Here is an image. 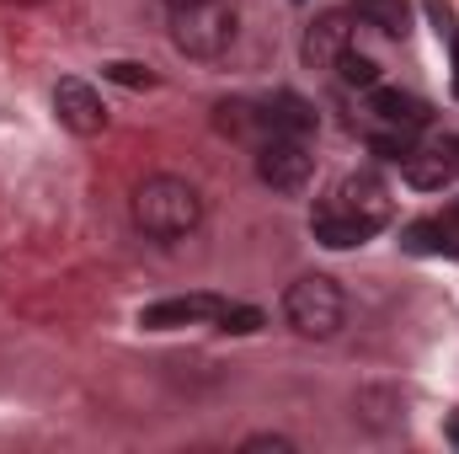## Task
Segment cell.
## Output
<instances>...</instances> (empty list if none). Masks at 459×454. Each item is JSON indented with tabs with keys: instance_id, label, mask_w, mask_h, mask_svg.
<instances>
[{
	"instance_id": "6da1fadb",
	"label": "cell",
	"mask_w": 459,
	"mask_h": 454,
	"mask_svg": "<svg viewBox=\"0 0 459 454\" xmlns=\"http://www.w3.org/2000/svg\"><path fill=\"white\" fill-rule=\"evenodd\" d=\"M134 225L150 240H177L204 225V193L187 177H144L134 188Z\"/></svg>"
},
{
	"instance_id": "7a4b0ae2",
	"label": "cell",
	"mask_w": 459,
	"mask_h": 454,
	"mask_svg": "<svg viewBox=\"0 0 459 454\" xmlns=\"http://www.w3.org/2000/svg\"><path fill=\"white\" fill-rule=\"evenodd\" d=\"M171 43L187 59H220L230 43H235V5L230 0L171 5Z\"/></svg>"
},
{
	"instance_id": "3957f363",
	"label": "cell",
	"mask_w": 459,
	"mask_h": 454,
	"mask_svg": "<svg viewBox=\"0 0 459 454\" xmlns=\"http://www.w3.org/2000/svg\"><path fill=\"white\" fill-rule=\"evenodd\" d=\"M283 316H289V327L299 337H337V327H342V316H347V300L326 273H305L299 284H289Z\"/></svg>"
},
{
	"instance_id": "277c9868",
	"label": "cell",
	"mask_w": 459,
	"mask_h": 454,
	"mask_svg": "<svg viewBox=\"0 0 459 454\" xmlns=\"http://www.w3.org/2000/svg\"><path fill=\"white\" fill-rule=\"evenodd\" d=\"M256 177H262L273 193L294 198V193L310 188V177H316V155L305 150V139H283V134H273V139L256 150Z\"/></svg>"
},
{
	"instance_id": "5b68a950",
	"label": "cell",
	"mask_w": 459,
	"mask_h": 454,
	"mask_svg": "<svg viewBox=\"0 0 459 454\" xmlns=\"http://www.w3.org/2000/svg\"><path fill=\"white\" fill-rule=\"evenodd\" d=\"M54 113H59V123H65L70 134H81V139H91V134L108 128V102H102V92L86 86V81H75V75H65V81L54 86Z\"/></svg>"
},
{
	"instance_id": "8992f818",
	"label": "cell",
	"mask_w": 459,
	"mask_h": 454,
	"mask_svg": "<svg viewBox=\"0 0 459 454\" xmlns=\"http://www.w3.org/2000/svg\"><path fill=\"white\" fill-rule=\"evenodd\" d=\"M225 310L220 294H171V300H155L139 310V327L144 332H177V327H198V321H214Z\"/></svg>"
},
{
	"instance_id": "52a82bcc",
	"label": "cell",
	"mask_w": 459,
	"mask_h": 454,
	"mask_svg": "<svg viewBox=\"0 0 459 454\" xmlns=\"http://www.w3.org/2000/svg\"><path fill=\"white\" fill-rule=\"evenodd\" d=\"M352 48V16L347 11H326V16H316L310 22V32H305V65L310 70H337L342 65V54Z\"/></svg>"
},
{
	"instance_id": "ba28073f",
	"label": "cell",
	"mask_w": 459,
	"mask_h": 454,
	"mask_svg": "<svg viewBox=\"0 0 459 454\" xmlns=\"http://www.w3.org/2000/svg\"><path fill=\"white\" fill-rule=\"evenodd\" d=\"M310 230H316V240H321V246H332V251H352V246H363V240H374V235H379L374 220L352 214V209L337 204V198H326V204L310 214Z\"/></svg>"
},
{
	"instance_id": "9c48e42d",
	"label": "cell",
	"mask_w": 459,
	"mask_h": 454,
	"mask_svg": "<svg viewBox=\"0 0 459 454\" xmlns=\"http://www.w3.org/2000/svg\"><path fill=\"white\" fill-rule=\"evenodd\" d=\"M262 128L283 134V139H310L316 134V108L299 97V92H273L262 102Z\"/></svg>"
},
{
	"instance_id": "30bf717a",
	"label": "cell",
	"mask_w": 459,
	"mask_h": 454,
	"mask_svg": "<svg viewBox=\"0 0 459 454\" xmlns=\"http://www.w3.org/2000/svg\"><path fill=\"white\" fill-rule=\"evenodd\" d=\"M368 108L385 118L390 128H406V134H417V128H428V123H433V108H428L422 97H411V92H395V86H374Z\"/></svg>"
},
{
	"instance_id": "8fae6325",
	"label": "cell",
	"mask_w": 459,
	"mask_h": 454,
	"mask_svg": "<svg viewBox=\"0 0 459 454\" xmlns=\"http://www.w3.org/2000/svg\"><path fill=\"white\" fill-rule=\"evenodd\" d=\"M337 204H347V209L363 214V220H374L379 230H385V220H390V188H385L379 177H368V171L347 177L342 188H337Z\"/></svg>"
},
{
	"instance_id": "7c38bea8",
	"label": "cell",
	"mask_w": 459,
	"mask_h": 454,
	"mask_svg": "<svg viewBox=\"0 0 459 454\" xmlns=\"http://www.w3.org/2000/svg\"><path fill=\"white\" fill-rule=\"evenodd\" d=\"M406 251L417 257H459V225L444 214V220H417L406 230Z\"/></svg>"
},
{
	"instance_id": "4fadbf2b",
	"label": "cell",
	"mask_w": 459,
	"mask_h": 454,
	"mask_svg": "<svg viewBox=\"0 0 459 454\" xmlns=\"http://www.w3.org/2000/svg\"><path fill=\"white\" fill-rule=\"evenodd\" d=\"M401 171H406V182H411V188H422V193H438V188L455 177V166H449V155H444V150H438V155L411 150V161H406Z\"/></svg>"
},
{
	"instance_id": "5bb4252c",
	"label": "cell",
	"mask_w": 459,
	"mask_h": 454,
	"mask_svg": "<svg viewBox=\"0 0 459 454\" xmlns=\"http://www.w3.org/2000/svg\"><path fill=\"white\" fill-rule=\"evenodd\" d=\"M214 123H220V134H230V139H246V134L262 123V113H251L246 102H220V108H214Z\"/></svg>"
},
{
	"instance_id": "9a60e30c",
	"label": "cell",
	"mask_w": 459,
	"mask_h": 454,
	"mask_svg": "<svg viewBox=\"0 0 459 454\" xmlns=\"http://www.w3.org/2000/svg\"><path fill=\"white\" fill-rule=\"evenodd\" d=\"M214 327L230 332V337H251V332H262V310H256V305H225V310L214 316Z\"/></svg>"
},
{
	"instance_id": "2e32d148",
	"label": "cell",
	"mask_w": 459,
	"mask_h": 454,
	"mask_svg": "<svg viewBox=\"0 0 459 454\" xmlns=\"http://www.w3.org/2000/svg\"><path fill=\"white\" fill-rule=\"evenodd\" d=\"M368 150H374L379 161H395V166H406L417 144H411V134H406V128H390V134H368Z\"/></svg>"
},
{
	"instance_id": "e0dca14e",
	"label": "cell",
	"mask_w": 459,
	"mask_h": 454,
	"mask_svg": "<svg viewBox=\"0 0 459 454\" xmlns=\"http://www.w3.org/2000/svg\"><path fill=\"white\" fill-rule=\"evenodd\" d=\"M102 75L117 81V86H128V92H150V86H155V70H150V65H134V59H113V65H102Z\"/></svg>"
},
{
	"instance_id": "ac0fdd59",
	"label": "cell",
	"mask_w": 459,
	"mask_h": 454,
	"mask_svg": "<svg viewBox=\"0 0 459 454\" xmlns=\"http://www.w3.org/2000/svg\"><path fill=\"white\" fill-rule=\"evenodd\" d=\"M337 70H342V81H347V86H368V92L379 86V65H374L368 54H358V48H347Z\"/></svg>"
},
{
	"instance_id": "d6986e66",
	"label": "cell",
	"mask_w": 459,
	"mask_h": 454,
	"mask_svg": "<svg viewBox=\"0 0 459 454\" xmlns=\"http://www.w3.org/2000/svg\"><path fill=\"white\" fill-rule=\"evenodd\" d=\"M358 11H363L368 22H379L385 32H401V27H406V11H401L395 0H358Z\"/></svg>"
},
{
	"instance_id": "ffe728a7",
	"label": "cell",
	"mask_w": 459,
	"mask_h": 454,
	"mask_svg": "<svg viewBox=\"0 0 459 454\" xmlns=\"http://www.w3.org/2000/svg\"><path fill=\"white\" fill-rule=\"evenodd\" d=\"M240 450L251 454V450H278V454H289L294 450V439H283V433H256V439H246Z\"/></svg>"
},
{
	"instance_id": "44dd1931",
	"label": "cell",
	"mask_w": 459,
	"mask_h": 454,
	"mask_svg": "<svg viewBox=\"0 0 459 454\" xmlns=\"http://www.w3.org/2000/svg\"><path fill=\"white\" fill-rule=\"evenodd\" d=\"M428 11H433V22H438V32H449L455 22H449V5L444 0H428Z\"/></svg>"
},
{
	"instance_id": "7402d4cb",
	"label": "cell",
	"mask_w": 459,
	"mask_h": 454,
	"mask_svg": "<svg viewBox=\"0 0 459 454\" xmlns=\"http://www.w3.org/2000/svg\"><path fill=\"white\" fill-rule=\"evenodd\" d=\"M449 43H455V92H459V27H449Z\"/></svg>"
},
{
	"instance_id": "603a6c76",
	"label": "cell",
	"mask_w": 459,
	"mask_h": 454,
	"mask_svg": "<svg viewBox=\"0 0 459 454\" xmlns=\"http://www.w3.org/2000/svg\"><path fill=\"white\" fill-rule=\"evenodd\" d=\"M444 155H449V166L459 171V139H449V144H444Z\"/></svg>"
},
{
	"instance_id": "cb8c5ba5",
	"label": "cell",
	"mask_w": 459,
	"mask_h": 454,
	"mask_svg": "<svg viewBox=\"0 0 459 454\" xmlns=\"http://www.w3.org/2000/svg\"><path fill=\"white\" fill-rule=\"evenodd\" d=\"M449 444H459V412L449 417Z\"/></svg>"
},
{
	"instance_id": "d4e9b609",
	"label": "cell",
	"mask_w": 459,
	"mask_h": 454,
	"mask_svg": "<svg viewBox=\"0 0 459 454\" xmlns=\"http://www.w3.org/2000/svg\"><path fill=\"white\" fill-rule=\"evenodd\" d=\"M11 5H43V0H11Z\"/></svg>"
},
{
	"instance_id": "484cf974",
	"label": "cell",
	"mask_w": 459,
	"mask_h": 454,
	"mask_svg": "<svg viewBox=\"0 0 459 454\" xmlns=\"http://www.w3.org/2000/svg\"><path fill=\"white\" fill-rule=\"evenodd\" d=\"M449 220H455V225H459V204H455V209H449Z\"/></svg>"
},
{
	"instance_id": "4316f807",
	"label": "cell",
	"mask_w": 459,
	"mask_h": 454,
	"mask_svg": "<svg viewBox=\"0 0 459 454\" xmlns=\"http://www.w3.org/2000/svg\"><path fill=\"white\" fill-rule=\"evenodd\" d=\"M166 5H193V0H166Z\"/></svg>"
}]
</instances>
